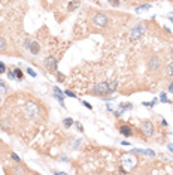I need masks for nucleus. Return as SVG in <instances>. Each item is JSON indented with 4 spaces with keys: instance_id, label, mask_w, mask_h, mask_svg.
<instances>
[{
    "instance_id": "29",
    "label": "nucleus",
    "mask_w": 173,
    "mask_h": 175,
    "mask_svg": "<svg viewBox=\"0 0 173 175\" xmlns=\"http://www.w3.org/2000/svg\"><path fill=\"white\" fill-rule=\"evenodd\" d=\"M82 105H84L85 108H88V109H93V105H90L88 102H82Z\"/></svg>"
},
{
    "instance_id": "9",
    "label": "nucleus",
    "mask_w": 173,
    "mask_h": 175,
    "mask_svg": "<svg viewBox=\"0 0 173 175\" xmlns=\"http://www.w3.org/2000/svg\"><path fill=\"white\" fill-rule=\"evenodd\" d=\"M29 50H30V53H32V54H34V55H36V54H39V51H40V45H39V42H32Z\"/></svg>"
},
{
    "instance_id": "31",
    "label": "nucleus",
    "mask_w": 173,
    "mask_h": 175,
    "mask_svg": "<svg viewBox=\"0 0 173 175\" xmlns=\"http://www.w3.org/2000/svg\"><path fill=\"white\" fill-rule=\"evenodd\" d=\"M8 76H9V79H14V78H15L14 72H9V73H8Z\"/></svg>"
},
{
    "instance_id": "2",
    "label": "nucleus",
    "mask_w": 173,
    "mask_h": 175,
    "mask_svg": "<svg viewBox=\"0 0 173 175\" xmlns=\"http://www.w3.org/2000/svg\"><path fill=\"white\" fill-rule=\"evenodd\" d=\"M146 66H148V71L149 72H157L161 69V58L158 55H152L148 58L146 61Z\"/></svg>"
},
{
    "instance_id": "23",
    "label": "nucleus",
    "mask_w": 173,
    "mask_h": 175,
    "mask_svg": "<svg viewBox=\"0 0 173 175\" xmlns=\"http://www.w3.org/2000/svg\"><path fill=\"white\" fill-rule=\"evenodd\" d=\"M5 71H6V66H5V64H3L2 61H0V75H2Z\"/></svg>"
},
{
    "instance_id": "26",
    "label": "nucleus",
    "mask_w": 173,
    "mask_h": 175,
    "mask_svg": "<svg viewBox=\"0 0 173 175\" xmlns=\"http://www.w3.org/2000/svg\"><path fill=\"white\" fill-rule=\"evenodd\" d=\"M142 105H143V106H148V108H152V106H154V103H152V102H143Z\"/></svg>"
},
{
    "instance_id": "18",
    "label": "nucleus",
    "mask_w": 173,
    "mask_h": 175,
    "mask_svg": "<svg viewBox=\"0 0 173 175\" xmlns=\"http://www.w3.org/2000/svg\"><path fill=\"white\" fill-rule=\"evenodd\" d=\"M64 79H66V76H64L61 72H57V81H58V82H63Z\"/></svg>"
},
{
    "instance_id": "27",
    "label": "nucleus",
    "mask_w": 173,
    "mask_h": 175,
    "mask_svg": "<svg viewBox=\"0 0 173 175\" xmlns=\"http://www.w3.org/2000/svg\"><path fill=\"white\" fill-rule=\"evenodd\" d=\"M27 72H29V75H30V76H33V78L36 76V72H34L33 69H27Z\"/></svg>"
},
{
    "instance_id": "10",
    "label": "nucleus",
    "mask_w": 173,
    "mask_h": 175,
    "mask_svg": "<svg viewBox=\"0 0 173 175\" xmlns=\"http://www.w3.org/2000/svg\"><path fill=\"white\" fill-rule=\"evenodd\" d=\"M79 5H81V0H72V2L69 3V6H67V9L69 11H75V9L79 8Z\"/></svg>"
},
{
    "instance_id": "8",
    "label": "nucleus",
    "mask_w": 173,
    "mask_h": 175,
    "mask_svg": "<svg viewBox=\"0 0 173 175\" xmlns=\"http://www.w3.org/2000/svg\"><path fill=\"white\" fill-rule=\"evenodd\" d=\"M119 133L128 138V136H131V135H133V130L130 129V126H121V127H119Z\"/></svg>"
},
{
    "instance_id": "7",
    "label": "nucleus",
    "mask_w": 173,
    "mask_h": 175,
    "mask_svg": "<svg viewBox=\"0 0 173 175\" xmlns=\"http://www.w3.org/2000/svg\"><path fill=\"white\" fill-rule=\"evenodd\" d=\"M26 112H27V117H29V118H36V117H39V109H37V106L33 105V103H29V105L26 106Z\"/></svg>"
},
{
    "instance_id": "32",
    "label": "nucleus",
    "mask_w": 173,
    "mask_h": 175,
    "mask_svg": "<svg viewBox=\"0 0 173 175\" xmlns=\"http://www.w3.org/2000/svg\"><path fill=\"white\" fill-rule=\"evenodd\" d=\"M167 148H169V151H172V153H173V144H169V145H167Z\"/></svg>"
},
{
    "instance_id": "25",
    "label": "nucleus",
    "mask_w": 173,
    "mask_h": 175,
    "mask_svg": "<svg viewBox=\"0 0 173 175\" xmlns=\"http://www.w3.org/2000/svg\"><path fill=\"white\" fill-rule=\"evenodd\" d=\"M30 43H32V40H30V39H26V40H24V47L30 48Z\"/></svg>"
},
{
    "instance_id": "19",
    "label": "nucleus",
    "mask_w": 173,
    "mask_h": 175,
    "mask_svg": "<svg viewBox=\"0 0 173 175\" xmlns=\"http://www.w3.org/2000/svg\"><path fill=\"white\" fill-rule=\"evenodd\" d=\"M143 9H151V5L149 3H145V5H140L137 8V11H143Z\"/></svg>"
},
{
    "instance_id": "3",
    "label": "nucleus",
    "mask_w": 173,
    "mask_h": 175,
    "mask_svg": "<svg viewBox=\"0 0 173 175\" xmlns=\"http://www.w3.org/2000/svg\"><path fill=\"white\" fill-rule=\"evenodd\" d=\"M108 21H109V18L105 15V14H95L94 17H93V24L95 26V27H98V29H103V27H106L108 26Z\"/></svg>"
},
{
    "instance_id": "14",
    "label": "nucleus",
    "mask_w": 173,
    "mask_h": 175,
    "mask_svg": "<svg viewBox=\"0 0 173 175\" xmlns=\"http://www.w3.org/2000/svg\"><path fill=\"white\" fill-rule=\"evenodd\" d=\"M63 124H64V127H66V129H69V127H72L73 124H75V121H73L72 118H64Z\"/></svg>"
},
{
    "instance_id": "20",
    "label": "nucleus",
    "mask_w": 173,
    "mask_h": 175,
    "mask_svg": "<svg viewBox=\"0 0 173 175\" xmlns=\"http://www.w3.org/2000/svg\"><path fill=\"white\" fill-rule=\"evenodd\" d=\"M108 2H109L113 8H118V6H119V0H108Z\"/></svg>"
},
{
    "instance_id": "12",
    "label": "nucleus",
    "mask_w": 173,
    "mask_h": 175,
    "mask_svg": "<svg viewBox=\"0 0 173 175\" xmlns=\"http://www.w3.org/2000/svg\"><path fill=\"white\" fill-rule=\"evenodd\" d=\"M166 76H173V61L167 64V68H166Z\"/></svg>"
},
{
    "instance_id": "13",
    "label": "nucleus",
    "mask_w": 173,
    "mask_h": 175,
    "mask_svg": "<svg viewBox=\"0 0 173 175\" xmlns=\"http://www.w3.org/2000/svg\"><path fill=\"white\" fill-rule=\"evenodd\" d=\"M14 75H15V78H17V79H19V81L24 78V75H22L21 69H18V68H15V69H14Z\"/></svg>"
},
{
    "instance_id": "35",
    "label": "nucleus",
    "mask_w": 173,
    "mask_h": 175,
    "mask_svg": "<svg viewBox=\"0 0 173 175\" xmlns=\"http://www.w3.org/2000/svg\"><path fill=\"white\" fill-rule=\"evenodd\" d=\"M0 100H2V99H0Z\"/></svg>"
},
{
    "instance_id": "21",
    "label": "nucleus",
    "mask_w": 173,
    "mask_h": 175,
    "mask_svg": "<svg viewBox=\"0 0 173 175\" xmlns=\"http://www.w3.org/2000/svg\"><path fill=\"white\" fill-rule=\"evenodd\" d=\"M64 93H66V96H69V97H76V94L73 93V91H70V90H66Z\"/></svg>"
},
{
    "instance_id": "22",
    "label": "nucleus",
    "mask_w": 173,
    "mask_h": 175,
    "mask_svg": "<svg viewBox=\"0 0 173 175\" xmlns=\"http://www.w3.org/2000/svg\"><path fill=\"white\" fill-rule=\"evenodd\" d=\"M11 157H12V159H14V160H15V162H18V163H19V162H21V159H19V157H18V156H17V154H15V153H11Z\"/></svg>"
},
{
    "instance_id": "24",
    "label": "nucleus",
    "mask_w": 173,
    "mask_h": 175,
    "mask_svg": "<svg viewBox=\"0 0 173 175\" xmlns=\"http://www.w3.org/2000/svg\"><path fill=\"white\" fill-rule=\"evenodd\" d=\"M75 126H76V129L79 130V132H82V130H84V127H82V124H81V123H78V121H75Z\"/></svg>"
},
{
    "instance_id": "34",
    "label": "nucleus",
    "mask_w": 173,
    "mask_h": 175,
    "mask_svg": "<svg viewBox=\"0 0 173 175\" xmlns=\"http://www.w3.org/2000/svg\"><path fill=\"white\" fill-rule=\"evenodd\" d=\"M172 54H173V50H172Z\"/></svg>"
},
{
    "instance_id": "6",
    "label": "nucleus",
    "mask_w": 173,
    "mask_h": 175,
    "mask_svg": "<svg viewBox=\"0 0 173 175\" xmlns=\"http://www.w3.org/2000/svg\"><path fill=\"white\" fill-rule=\"evenodd\" d=\"M45 69L48 72H57V60L54 57H48L45 60Z\"/></svg>"
},
{
    "instance_id": "33",
    "label": "nucleus",
    "mask_w": 173,
    "mask_h": 175,
    "mask_svg": "<svg viewBox=\"0 0 173 175\" xmlns=\"http://www.w3.org/2000/svg\"><path fill=\"white\" fill-rule=\"evenodd\" d=\"M170 17V21H172V23H173V15H169Z\"/></svg>"
},
{
    "instance_id": "28",
    "label": "nucleus",
    "mask_w": 173,
    "mask_h": 175,
    "mask_svg": "<svg viewBox=\"0 0 173 175\" xmlns=\"http://www.w3.org/2000/svg\"><path fill=\"white\" fill-rule=\"evenodd\" d=\"M52 90H54V93H57V94H63V91H61V90L58 89V87H54Z\"/></svg>"
},
{
    "instance_id": "16",
    "label": "nucleus",
    "mask_w": 173,
    "mask_h": 175,
    "mask_svg": "<svg viewBox=\"0 0 173 175\" xmlns=\"http://www.w3.org/2000/svg\"><path fill=\"white\" fill-rule=\"evenodd\" d=\"M116 85H118V81H112V84H109V91H111V93H113V91H115Z\"/></svg>"
},
{
    "instance_id": "1",
    "label": "nucleus",
    "mask_w": 173,
    "mask_h": 175,
    "mask_svg": "<svg viewBox=\"0 0 173 175\" xmlns=\"http://www.w3.org/2000/svg\"><path fill=\"white\" fill-rule=\"evenodd\" d=\"M91 94L100 96V97L109 96V94H111V91H109V84H108V82H98V84H95L94 89H93V91H91Z\"/></svg>"
},
{
    "instance_id": "15",
    "label": "nucleus",
    "mask_w": 173,
    "mask_h": 175,
    "mask_svg": "<svg viewBox=\"0 0 173 175\" xmlns=\"http://www.w3.org/2000/svg\"><path fill=\"white\" fill-rule=\"evenodd\" d=\"M6 50V39L5 37H0V53Z\"/></svg>"
},
{
    "instance_id": "4",
    "label": "nucleus",
    "mask_w": 173,
    "mask_h": 175,
    "mask_svg": "<svg viewBox=\"0 0 173 175\" xmlns=\"http://www.w3.org/2000/svg\"><path fill=\"white\" fill-rule=\"evenodd\" d=\"M146 33V29H145V24H137L134 29H131V32H130V37L133 39V40H137V39H140L143 35Z\"/></svg>"
},
{
    "instance_id": "17",
    "label": "nucleus",
    "mask_w": 173,
    "mask_h": 175,
    "mask_svg": "<svg viewBox=\"0 0 173 175\" xmlns=\"http://www.w3.org/2000/svg\"><path fill=\"white\" fill-rule=\"evenodd\" d=\"M160 100H161L163 103H170V100L166 97V93H161V94H160Z\"/></svg>"
},
{
    "instance_id": "11",
    "label": "nucleus",
    "mask_w": 173,
    "mask_h": 175,
    "mask_svg": "<svg viewBox=\"0 0 173 175\" xmlns=\"http://www.w3.org/2000/svg\"><path fill=\"white\" fill-rule=\"evenodd\" d=\"M133 106H131V103H121L119 105V112L122 114L124 111H128V109H131Z\"/></svg>"
},
{
    "instance_id": "30",
    "label": "nucleus",
    "mask_w": 173,
    "mask_h": 175,
    "mask_svg": "<svg viewBox=\"0 0 173 175\" xmlns=\"http://www.w3.org/2000/svg\"><path fill=\"white\" fill-rule=\"evenodd\" d=\"M169 91H170V93H173V81H172V82H170V85H169Z\"/></svg>"
},
{
    "instance_id": "5",
    "label": "nucleus",
    "mask_w": 173,
    "mask_h": 175,
    "mask_svg": "<svg viewBox=\"0 0 173 175\" xmlns=\"http://www.w3.org/2000/svg\"><path fill=\"white\" fill-rule=\"evenodd\" d=\"M140 130L146 138H151L154 135V124L151 121H143L142 126H140Z\"/></svg>"
}]
</instances>
